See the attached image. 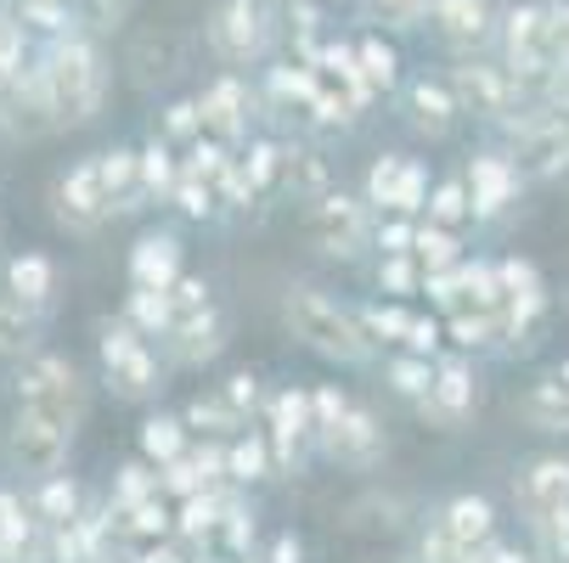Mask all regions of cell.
<instances>
[{
    "mask_svg": "<svg viewBox=\"0 0 569 563\" xmlns=\"http://www.w3.org/2000/svg\"><path fill=\"white\" fill-rule=\"evenodd\" d=\"M34 73L46 86L57 130L91 124L102 113V102H108V57H102L91 29H68V34L46 40V51L34 57Z\"/></svg>",
    "mask_w": 569,
    "mask_h": 563,
    "instance_id": "6da1fadb",
    "label": "cell"
},
{
    "mask_svg": "<svg viewBox=\"0 0 569 563\" xmlns=\"http://www.w3.org/2000/svg\"><path fill=\"white\" fill-rule=\"evenodd\" d=\"M282 321L310 355L333 361V366H367L378 355L361 333V321H356V304H339L333 293H321L310 282H293L282 293Z\"/></svg>",
    "mask_w": 569,
    "mask_h": 563,
    "instance_id": "7a4b0ae2",
    "label": "cell"
},
{
    "mask_svg": "<svg viewBox=\"0 0 569 563\" xmlns=\"http://www.w3.org/2000/svg\"><path fill=\"white\" fill-rule=\"evenodd\" d=\"M497 57L530 97H541V86L569 62V40L552 18V0H519V7L497 12Z\"/></svg>",
    "mask_w": 569,
    "mask_h": 563,
    "instance_id": "3957f363",
    "label": "cell"
},
{
    "mask_svg": "<svg viewBox=\"0 0 569 563\" xmlns=\"http://www.w3.org/2000/svg\"><path fill=\"white\" fill-rule=\"evenodd\" d=\"M497 328H502V350L497 355H530L547 333V315H552V288L541 277L536 260L508 254L497 260Z\"/></svg>",
    "mask_w": 569,
    "mask_h": 563,
    "instance_id": "277c9868",
    "label": "cell"
},
{
    "mask_svg": "<svg viewBox=\"0 0 569 563\" xmlns=\"http://www.w3.org/2000/svg\"><path fill=\"white\" fill-rule=\"evenodd\" d=\"M97 361H102V383L124 406H147L164 394V361H158L152 339L136 333L124 315H102L97 321Z\"/></svg>",
    "mask_w": 569,
    "mask_h": 563,
    "instance_id": "5b68a950",
    "label": "cell"
},
{
    "mask_svg": "<svg viewBox=\"0 0 569 563\" xmlns=\"http://www.w3.org/2000/svg\"><path fill=\"white\" fill-rule=\"evenodd\" d=\"M12 400L18 406H34L68 429L86 423L91 412V378L79 372L68 355H51V350H29L18 355V372H12Z\"/></svg>",
    "mask_w": 569,
    "mask_h": 563,
    "instance_id": "8992f818",
    "label": "cell"
},
{
    "mask_svg": "<svg viewBox=\"0 0 569 563\" xmlns=\"http://www.w3.org/2000/svg\"><path fill=\"white\" fill-rule=\"evenodd\" d=\"M372 209L361 203V192H345V187H328L321 198L305 203L299 214V231L305 243L321 254V260H339V265H356L367 249H372Z\"/></svg>",
    "mask_w": 569,
    "mask_h": 563,
    "instance_id": "52a82bcc",
    "label": "cell"
},
{
    "mask_svg": "<svg viewBox=\"0 0 569 563\" xmlns=\"http://www.w3.org/2000/svg\"><path fill=\"white\" fill-rule=\"evenodd\" d=\"M203 46L220 68H260L277 46V12L266 0H220L203 18Z\"/></svg>",
    "mask_w": 569,
    "mask_h": 563,
    "instance_id": "ba28073f",
    "label": "cell"
},
{
    "mask_svg": "<svg viewBox=\"0 0 569 563\" xmlns=\"http://www.w3.org/2000/svg\"><path fill=\"white\" fill-rule=\"evenodd\" d=\"M479 406H485V372H479V361L462 355V350H440L435 355V378L418 394L412 412L429 429H440V434H462L479 418Z\"/></svg>",
    "mask_w": 569,
    "mask_h": 563,
    "instance_id": "9c48e42d",
    "label": "cell"
},
{
    "mask_svg": "<svg viewBox=\"0 0 569 563\" xmlns=\"http://www.w3.org/2000/svg\"><path fill=\"white\" fill-rule=\"evenodd\" d=\"M446 79H451V91H457L462 119H479V124H491V130H502L530 102V91L502 68V57H485V51L479 57H457Z\"/></svg>",
    "mask_w": 569,
    "mask_h": 563,
    "instance_id": "30bf717a",
    "label": "cell"
},
{
    "mask_svg": "<svg viewBox=\"0 0 569 563\" xmlns=\"http://www.w3.org/2000/svg\"><path fill=\"white\" fill-rule=\"evenodd\" d=\"M462 187H468V209H473V225H497L519 209L525 198V170H519V158L497 141V147H479L468 152V164H462Z\"/></svg>",
    "mask_w": 569,
    "mask_h": 563,
    "instance_id": "8fae6325",
    "label": "cell"
},
{
    "mask_svg": "<svg viewBox=\"0 0 569 563\" xmlns=\"http://www.w3.org/2000/svg\"><path fill=\"white\" fill-rule=\"evenodd\" d=\"M429 164L412 152H378L367 164V181H361V203L372 214H423V198H429Z\"/></svg>",
    "mask_w": 569,
    "mask_h": 563,
    "instance_id": "7c38bea8",
    "label": "cell"
},
{
    "mask_svg": "<svg viewBox=\"0 0 569 563\" xmlns=\"http://www.w3.org/2000/svg\"><path fill=\"white\" fill-rule=\"evenodd\" d=\"M316 451L350 468V473H372L383 456H389V429L372 406H361V400H350V406L328 423V429H316Z\"/></svg>",
    "mask_w": 569,
    "mask_h": 563,
    "instance_id": "4fadbf2b",
    "label": "cell"
},
{
    "mask_svg": "<svg viewBox=\"0 0 569 563\" xmlns=\"http://www.w3.org/2000/svg\"><path fill=\"white\" fill-rule=\"evenodd\" d=\"M51 220L68 231V237H97L113 214H108V198H102V175H97V152L68 164L57 181H51Z\"/></svg>",
    "mask_w": 569,
    "mask_h": 563,
    "instance_id": "5bb4252c",
    "label": "cell"
},
{
    "mask_svg": "<svg viewBox=\"0 0 569 563\" xmlns=\"http://www.w3.org/2000/svg\"><path fill=\"white\" fill-rule=\"evenodd\" d=\"M266 440H271V462L277 473H299L305 456L316 451V423H310V389H277L266 394Z\"/></svg>",
    "mask_w": 569,
    "mask_h": 563,
    "instance_id": "9a60e30c",
    "label": "cell"
},
{
    "mask_svg": "<svg viewBox=\"0 0 569 563\" xmlns=\"http://www.w3.org/2000/svg\"><path fill=\"white\" fill-rule=\"evenodd\" d=\"M513 507L530 530L547 524L558 507H569V456L563 451H536L513 468Z\"/></svg>",
    "mask_w": 569,
    "mask_h": 563,
    "instance_id": "2e32d148",
    "label": "cell"
},
{
    "mask_svg": "<svg viewBox=\"0 0 569 563\" xmlns=\"http://www.w3.org/2000/svg\"><path fill=\"white\" fill-rule=\"evenodd\" d=\"M73 434H79V429H68V423H57V418H46V412H34V406H18L12 434H7V451H12V462H18L23 473L46 479V473L68 468Z\"/></svg>",
    "mask_w": 569,
    "mask_h": 563,
    "instance_id": "e0dca14e",
    "label": "cell"
},
{
    "mask_svg": "<svg viewBox=\"0 0 569 563\" xmlns=\"http://www.w3.org/2000/svg\"><path fill=\"white\" fill-rule=\"evenodd\" d=\"M400 113H406V124H412L423 141H451L457 124H462L451 79L446 73H429V68L412 73V79H400Z\"/></svg>",
    "mask_w": 569,
    "mask_h": 563,
    "instance_id": "ac0fdd59",
    "label": "cell"
},
{
    "mask_svg": "<svg viewBox=\"0 0 569 563\" xmlns=\"http://www.w3.org/2000/svg\"><path fill=\"white\" fill-rule=\"evenodd\" d=\"M429 23L451 57H479L497 46V7L491 0H435Z\"/></svg>",
    "mask_w": 569,
    "mask_h": 563,
    "instance_id": "d6986e66",
    "label": "cell"
},
{
    "mask_svg": "<svg viewBox=\"0 0 569 563\" xmlns=\"http://www.w3.org/2000/svg\"><path fill=\"white\" fill-rule=\"evenodd\" d=\"M198 113H203V135L226 141V147H242L249 141V124H254V91L226 68L220 79L198 91Z\"/></svg>",
    "mask_w": 569,
    "mask_h": 563,
    "instance_id": "ffe728a7",
    "label": "cell"
},
{
    "mask_svg": "<svg viewBox=\"0 0 569 563\" xmlns=\"http://www.w3.org/2000/svg\"><path fill=\"white\" fill-rule=\"evenodd\" d=\"M226 344H231V321H226L220 304H203V310H192V315H176L170 333H164L170 366H209Z\"/></svg>",
    "mask_w": 569,
    "mask_h": 563,
    "instance_id": "44dd1931",
    "label": "cell"
},
{
    "mask_svg": "<svg viewBox=\"0 0 569 563\" xmlns=\"http://www.w3.org/2000/svg\"><path fill=\"white\" fill-rule=\"evenodd\" d=\"M519 423L536 429V434H558L569 440V355L563 361H547L525 394H519Z\"/></svg>",
    "mask_w": 569,
    "mask_h": 563,
    "instance_id": "7402d4cb",
    "label": "cell"
},
{
    "mask_svg": "<svg viewBox=\"0 0 569 563\" xmlns=\"http://www.w3.org/2000/svg\"><path fill=\"white\" fill-rule=\"evenodd\" d=\"M130 271V288H170L181 271H187V243H181V231L170 225H152L136 237V249L124 260Z\"/></svg>",
    "mask_w": 569,
    "mask_h": 563,
    "instance_id": "603a6c76",
    "label": "cell"
},
{
    "mask_svg": "<svg viewBox=\"0 0 569 563\" xmlns=\"http://www.w3.org/2000/svg\"><path fill=\"white\" fill-rule=\"evenodd\" d=\"M97 175H102V198H108V214H113V220L147 209V187H141V158H136V147H108V152H97Z\"/></svg>",
    "mask_w": 569,
    "mask_h": 563,
    "instance_id": "cb8c5ba5",
    "label": "cell"
},
{
    "mask_svg": "<svg viewBox=\"0 0 569 563\" xmlns=\"http://www.w3.org/2000/svg\"><path fill=\"white\" fill-rule=\"evenodd\" d=\"M435 524L457 541V546H479V541H491L497 535V502L491 496H479V491H457L451 502H440V513H435Z\"/></svg>",
    "mask_w": 569,
    "mask_h": 563,
    "instance_id": "d4e9b609",
    "label": "cell"
},
{
    "mask_svg": "<svg viewBox=\"0 0 569 563\" xmlns=\"http://www.w3.org/2000/svg\"><path fill=\"white\" fill-rule=\"evenodd\" d=\"M254 541H260V513L249 507V491H237L231 507L220 513L214 535H209V552L220 563H242V557H254Z\"/></svg>",
    "mask_w": 569,
    "mask_h": 563,
    "instance_id": "484cf974",
    "label": "cell"
},
{
    "mask_svg": "<svg viewBox=\"0 0 569 563\" xmlns=\"http://www.w3.org/2000/svg\"><path fill=\"white\" fill-rule=\"evenodd\" d=\"M277 473V462H271V440H266V429H242V434H231L226 440V485H237V491H249V485H260V479H271Z\"/></svg>",
    "mask_w": 569,
    "mask_h": 563,
    "instance_id": "4316f807",
    "label": "cell"
},
{
    "mask_svg": "<svg viewBox=\"0 0 569 563\" xmlns=\"http://www.w3.org/2000/svg\"><path fill=\"white\" fill-rule=\"evenodd\" d=\"M237 164H242V175H249V187H254L260 203H266V198H282L288 141H277V135H249V141H242V152H237Z\"/></svg>",
    "mask_w": 569,
    "mask_h": 563,
    "instance_id": "83f0119b",
    "label": "cell"
},
{
    "mask_svg": "<svg viewBox=\"0 0 569 563\" xmlns=\"http://www.w3.org/2000/svg\"><path fill=\"white\" fill-rule=\"evenodd\" d=\"M29 513L51 530V524H68V519H79L86 513V485H79L73 473H46V479H34V496H29Z\"/></svg>",
    "mask_w": 569,
    "mask_h": 563,
    "instance_id": "f1b7e54d",
    "label": "cell"
},
{
    "mask_svg": "<svg viewBox=\"0 0 569 563\" xmlns=\"http://www.w3.org/2000/svg\"><path fill=\"white\" fill-rule=\"evenodd\" d=\"M7 293L23 299L29 310H51V293H57V265L51 254H12L7 260Z\"/></svg>",
    "mask_w": 569,
    "mask_h": 563,
    "instance_id": "f546056e",
    "label": "cell"
},
{
    "mask_svg": "<svg viewBox=\"0 0 569 563\" xmlns=\"http://www.w3.org/2000/svg\"><path fill=\"white\" fill-rule=\"evenodd\" d=\"M310 97H316V79H310V62H271L266 68V108L271 113H310Z\"/></svg>",
    "mask_w": 569,
    "mask_h": 563,
    "instance_id": "4dcf8cb0",
    "label": "cell"
},
{
    "mask_svg": "<svg viewBox=\"0 0 569 563\" xmlns=\"http://www.w3.org/2000/svg\"><path fill=\"white\" fill-rule=\"evenodd\" d=\"M446 344L462 355H497L502 350V328H497V310H446Z\"/></svg>",
    "mask_w": 569,
    "mask_h": 563,
    "instance_id": "1f68e13d",
    "label": "cell"
},
{
    "mask_svg": "<svg viewBox=\"0 0 569 563\" xmlns=\"http://www.w3.org/2000/svg\"><path fill=\"white\" fill-rule=\"evenodd\" d=\"M350 51H356V68H361V86L372 91V102L378 97H395L400 91V51L383 40V34H361V40H350Z\"/></svg>",
    "mask_w": 569,
    "mask_h": 563,
    "instance_id": "d6a6232c",
    "label": "cell"
},
{
    "mask_svg": "<svg viewBox=\"0 0 569 563\" xmlns=\"http://www.w3.org/2000/svg\"><path fill=\"white\" fill-rule=\"evenodd\" d=\"M40 328H46V310H29L23 299H12L0 288V361H18V355L40 350Z\"/></svg>",
    "mask_w": 569,
    "mask_h": 563,
    "instance_id": "836d02e7",
    "label": "cell"
},
{
    "mask_svg": "<svg viewBox=\"0 0 569 563\" xmlns=\"http://www.w3.org/2000/svg\"><path fill=\"white\" fill-rule=\"evenodd\" d=\"M181 423H187V434H192V440H231V434L249 429V418H237V412L226 406V394H220V389L192 394L187 406H181Z\"/></svg>",
    "mask_w": 569,
    "mask_h": 563,
    "instance_id": "e575fe53",
    "label": "cell"
},
{
    "mask_svg": "<svg viewBox=\"0 0 569 563\" xmlns=\"http://www.w3.org/2000/svg\"><path fill=\"white\" fill-rule=\"evenodd\" d=\"M187 445H192V434H187L181 412H152V418H141V429H136V456H147L152 468L176 462Z\"/></svg>",
    "mask_w": 569,
    "mask_h": 563,
    "instance_id": "d590c367",
    "label": "cell"
},
{
    "mask_svg": "<svg viewBox=\"0 0 569 563\" xmlns=\"http://www.w3.org/2000/svg\"><path fill=\"white\" fill-rule=\"evenodd\" d=\"M333 187V170H328V158H321L316 147H288V164H282V198L293 203H310Z\"/></svg>",
    "mask_w": 569,
    "mask_h": 563,
    "instance_id": "8d00e7d4",
    "label": "cell"
},
{
    "mask_svg": "<svg viewBox=\"0 0 569 563\" xmlns=\"http://www.w3.org/2000/svg\"><path fill=\"white\" fill-rule=\"evenodd\" d=\"M356 321L372 350H395L406 321H412V299H372V304H356Z\"/></svg>",
    "mask_w": 569,
    "mask_h": 563,
    "instance_id": "74e56055",
    "label": "cell"
},
{
    "mask_svg": "<svg viewBox=\"0 0 569 563\" xmlns=\"http://www.w3.org/2000/svg\"><path fill=\"white\" fill-rule=\"evenodd\" d=\"M136 158H141V187H147V203H170V187H176V175H181V152L170 147V141H141L136 147Z\"/></svg>",
    "mask_w": 569,
    "mask_h": 563,
    "instance_id": "f35d334b",
    "label": "cell"
},
{
    "mask_svg": "<svg viewBox=\"0 0 569 563\" xmlns=\"http://www.w3.org/2000/svg\"><path fill=\"white\" fill-rule=\"evenodd\" d=\"M119 315L130 321L136 333H147V339H164V333H170V321H176V310H170V288H130Z\"/></svg>",
    "mask_w": 569,
    "mask_h": 563,
    "instance_id": "ab89813d",
    "label": "cell"
},
{
    "mask_svg": "<svg viewBox=\"0 0 569 563\" xmlns=\"http://www.w3.org/2000/svg\"><path fill=\"white\" fill-rule=\"evenodd\" d=\"M462 254H468L462 231H446V225H435V220H418V231H412V260H418L423 271H451Z\"/></svg>",
    "mask_w": 569,
    "mask_h": 563,
    "instance_id": "60d3db41",
    "label": "cell"
},
{
    "mask_svg": "<svg viewBox=\"0 0 569 563\" xmlns=\"http://www.w3.org/2000/svg\"><path fill=\"white\" fill-rule=\"evenodd\" d=\"M429 378H435L429 355H412V350H389L383 355V383H389L395 400H406V406H418V394L429 389Z\"/></svg>",
    "mask_w": 569,
    "mask_h": 563,
    "instance_id": "b9f144b4",
    "label": "cell"
},
{
    "mask_svg": "<svg viewBox=\"0 0 569 563\" xmlns=\"http://www.w3.org/2000/svg\"><path fill=\"white\" fill-rule=\"evenodd\" d=\"M418 220H435V225H446V231H468V225H473V209H468V187H462V175L435 181L429 198H423V214H418Z\"/></svg>",
    "mask_w": 569,
    "mask_h": 563,
    "instance_id": "7bdbcfd3",
    "label": "cell"
},
{
    "mask_svg": "<svg viewBox=\"0 0 569 563\" xmlns=\"http://www.w3.org/2000/svg\"><path fill=\"white\" fill-rule=\"evenodd\" d=\"M119 519H124V530H130L136 546H147V541H170V535H176V502H170L164 491L147 496V502H136V507H124Z\"/></svg>",
    "mask_w": 569,
    "mask_h": 563,
    "instance_id": "ee69618b",
    "label": "cell"
},
{
    "mask_svg": "<svg viewBox=\"0 0 569 563\" xmlns=\"http://www.w3.org/2000/svg\"><path fill=\"white\" fill-rule=\"evenodd\" d=\"M12 12H18V23L29 34H46V40L79 29V7H73V0H12Z\"/></svg>",
    "mask_w": 569,
    "mask_h": 563,
    "instance_id": "f6af8a7d",
    "label": "cell"
},
{
    "mask_svg": "<svg viewBox=\"0 0 569 563\" xmlns=\"http://www.w3.org/2000/svg\"><path fill=\"white\" fill-rule=\"evenodd\" d=\"M282 18H288V40H293V62H316L321 51V0H282Z\"/></svg>",
    "mask_w": 569,
    "mask_h": 563,
    "instance_id": "bcb514c9",
    "label": "cell"
},
{
    "mask_svg": "<svg viewBox=\"0 0 569 563\" xmlns=\"http://www.w3.org/2000/svg\"><path fill=\"white\" fill-rule=\"evenodd\" d=\"M158 141H170L176 152H187L198 135H203V113H198V97H176L158 108V124H152Z\"/></svg>",
    "mask_w": 569,
    "mask_h": 563,
    "instance_id": "7dc6e473",
    "label": "cell"
},
{
    "mask_svg": "<svg viewBox=\"0 0 569 563\" xmlns=\"http://www.w3.org/2000/svg\"><path fill=\"white\" fill-rule=\"evenodd\" d=\"M372 282H378L383 299H418V293H423V265H418L412 254H378Z\"/></svg>",
    "mask_w": 569,
    "mask_h": 563,
    "instance_id": "c3c4849f",
    "label": "cell"
},
{
    "mask_svg": "<svg viewBox=\"0 0 569 563\" xmlns=\"http://www.w3.org/2000/svg\"><path fill=\"white\" fill-rule=\"evenodd\" d=\"M147 496H158V468L147 462V456H130L119 473H113V491H108V507H136V502H147Z\"/></svg>",
    "mask_w": 569,
    "mask_h": 563,
    "instance_id": "681fc988",
    "label": "cell"
},
{
    "mask_svg": "<svg viewBox=\"0 0 569 563\" xmlns=\"http://www.w3.org/2000/svg\"><path fill=\"white\" fill-rule=\"evenodd\" d=\"M220 394H226V406H231L237 418L254 423V418L266 412V394H271V389H266V378H260L254 366H237V372L220 383Z\"/></svg>",
    "mask_w": 569,
    "mask_h": 563,
    "instance_id": "f907efd6",
    "label": "cell"
},
{
    "mask_svg": "<svg viewBox=\"0 0 569 563\" xmlns=\"http://www.w3.org/2000/svg\"><path fill=\"white\" fill-rule=\"evenodd\" d=\"M170 203H176L187 220H214V214H220V198H214V187H209L203 175H192L187 164H181V175H176V187H170Z\"/></svg>",
    "mask_w": 569,
    "mask_h": 563,
    "instance_id": "816d5d0a",
    "label": "cell"
},
{
    "mask_svg": "<svg viewBox=\"0 0 569 563\" xmlns=\"http://www.w3.org/2000/svg\"><path fill=\"white\" fill-rule=\"evenodd\" d=\"M395 350H412V355H429L435 361L446 350V321L435 310H412V321H406V333H400Z\"/></svg>",
    "mask_w": 569,
    "mask_h": 563,
    "instance_id": "f5cc1de1",
    "label": "cell"
},
{
    "mask_svg": "<svg viewBox=\"0 0 569 563\" xmlns=\"http://www.w3.org/2000/svg\"><path fill=\"white\" fill-rule=\"evenodd\" d=\"M412 231H418L412 214H378L372 220V249L378 254H412Z\"/></svg>",
    "mask_w": 569,
    "mask_h": 563,
    "instance_id": "db71d44e",
    "label": "cell"
},
{
    "mask_svg": "<svg viewBox=\"0 0 569 563\" xmlns=\"http://www.w3.org/2000/svg\"><path fill=\"white\" fill-rule=\"evenodd\" d=\"M203 304H214V288H209L203 277L181 271V277L170 282V310H176V315H192V310H203Z\"/></svg>",
    "mask_w": 569,
    "mask_h": 563,
    "instance_id": "11a10c76",
    "label": "cell"
},
{
    "mask_svg": "<svg viewBox=\"0 0 569 563\" xmlns=\"http://www.w3.org/2000/svg\"><path fill=\"white\" fill-rule=\"evenodd\" d=\"M530 535L541 541V557H547V563H569V507H558V513H552L547 524H536Z\"/></svg>",
    "mask_w": 569,
    "mask_h": 563,
    "instance_id": "9f6ffc18",
    "label": "cell"
},
{
    "mask_svg": "<svg viewBox=\"0 0 569 563\" xmlns=\"http://www.w3.org/2000/svg\"><path fill=\"white\" fill-rule=\"evenodd\" d=\"M418 563H468V546H457V541L429 519V530L418 535Z\"/></svg>",
    "mask_w": 569,
    "mask_h": 563,
    "instance_id": "6f0895ef",
    "label": "cell"
},
{
    "mask_svg": "<svg viewBox=\"0 0 569 563\" xmlns=\"http://www.w3.org/2000/svg\"><path fill=\"white\" fill-rule=\"evenodd\" d=\"M367 7L389 23V29H418L423 18H429V7L435 0H367Z\"/></svg>",
    "mask_w": 569,
    "mask_h": 563,
    "instance_id": "680465c9",
    "label": "cell"
},
{
    "mask_svg": "<svg viewBox=\"0 0 569 563\" xmlns=\"http://www.w3.org/2000/svg\"><path fill=\"white\" fill-rule=\"evenodd\" d=\"M468 563H536L519 541H508V535H491V541H479L473 552H468Z\"/></svg>",
    "mask_w": 569,
    "mask_h": 563,
    "instance_id": "91938a15",
    "label": "cell"
},
{
    "mask_svg": "<svg viewBox=\"0 0 569 563\" xmlns=\"http://www.w3.org/2000/svg\"><path fill=\"white\" fill-rule=\"evenodd\" d=\"M266 563H305V541L293 535V530H282L277 541H271V557Z\"/></svg>",
    "mask_w": 569,
    "mask_h": 563,
    "instance_id": "94428289",
    "label": "cell"
},
{
    "mask_svg": "<svg viewBox=\"0 0 569 563\" xmlns=\"http://www.w3.org/2000/svg\"><path fill=\"white\" fill-rule=\"evenodd\" d=\"M552 18H558V29H563V40H569V0H552Z\"/></svg>",
    "mask_w": 569,
    "mask_h": 563,
    "instance_id": "6125c7cd",
    "label": "cell"
},
{
    "mask_svg": "<svg viewBox=\"0 0 569 563\" xmlns=\"http://www.w3.org/2000/svg\"><path fill=\"white\" fill-rule=\"evenodd\" d=\"M400 563H418V557H400Z\"/></svg>",
    "mask_w": 569,
    "mask_h": 563,
    "instance_id": "be15d7a7",
    "label": "cell"
}]
</instances>
